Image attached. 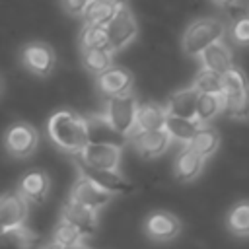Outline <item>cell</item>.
I'll return each instance as SVG.
<instances>
[{
    "label": "cell",
    "mask_w": 249,
    "mask_h": 249,
    "mask_svg": "<svg viewBox=\"0 0 249 249\" xmlns=\"http://www.w3.org/2000/svg\"><path fill=\"white\" fill-rule=\"evenodd\" d=\"M49 136L51 140L70 152V154H80L88 142H89V130H88V121L84 117H80L78 113L74 111H68V109H62V111H56L51 119H49Z\"/></svg>",
    "instance_id": "cell-1"
},
{
    "label": "cell",
    "mask_w": 249,
    "mask_h": 249,
    "mask_svg": "<svg viewBox=\"0 0 249 249\" xmlns=\"http://www.w3.org/2000/svg\"><path fill=\"white\" fill-rule=\"evenodd\" d=\"M222 84L224 113L237 121L249 119V78L245 72L233 64L226 74H222Z\"/></svg>",
    "instance_id": "cell-2"
},
{
    "label": "cell",
    "mask_w": 249,
    "mask_h": 249,
    "mask_svg": "<svg viewBox=\"0 0 249 249\" xmlns=\"http://www.w3.org/2000/svg\"><path fill=\"white\" fill-rule=\"evenodd\" d=\"M226 35V25L218 18H198L193 19L183 33V53L191 58H198L210 45L220 43Z\"/></svg>",
    "instance_id": "cell-3"
},
{
    "label": "cell",
    "mask_w": 249,
    "mask_h": 249,
    "mask_svg": "<svg viewBox=\"0 0 249 249\" xmlns=\"http://www.w3.org/2000/svg\"><path fill=\"white\" fill-rule=\"evenodd\" d=\"M136 109H138V99L134 93L111 97L105 103V113L101 115V121L111 128V132L128 138L134 130Z\"/></svg>",
    "instance_id": "cell-4"
},
{
    "label": "cell",
    "mask_w": 249,
    "mask_h": 249,
    "mask_svg": "<svg viewBox=\"0 0 249 249\" xmlns=\"http://www.w3.org/2000/svg\"><path fill=\"white\" fill-rule=\"evenodd\" d=\"M105 29H107V45L113 53L123 51L138 37V23L128 6H121Z\"/></svg>",
    "instance_id": "cell-5"
},
{
    "label": "cell",
    "mask_w": 249,
    "mask_h": 249,
    "mask_svg": "<svg viewBox=\"0 0 249 249\" xmlns=\"http://www.w3.org/2000/svg\"><path fill=\"white\" fill-rule=\"evenodd\" d=\"M76 158V165H78V171H80V177L91 181L95 187H99L101 191L109 193L111 196L113 195H128L134 191V185L124 179L119 171H105V169H95V167H89L86 165L78 156Z\"/></svg>",
    "instance_id": "cell-6"
},
{
    "label": "cell",
    "mask_w": 249,
    "mask_h": 249,
    "mask_svg": "<svg viewBox=\"0 0 249 249\" xmlns=\"http://www.w3.org/2000/svg\"><path fill=\"white\" fill-rule=\"evenodd\" d=\"M121 144L115 142H88V146L76 156L89 167L117 171L121 163Z\"/></svg>",
    "instance_id": "cell-7"
},
{
    "label": "cell",
    "mask_w": 249,
    "mask_h": 249,
    "mask_svg": "<svg viewBox=\"0 0 249 249\" xmlns=\"http://www.w3.org/2000/svg\"><path fill=\"white\" fill-rule=\"evenodd\" d=\"M132 86H134V74L124 66L113 64L109 70L97 76V88L107 99L132 93Z\"/></svg>",
    "instance_id": "cell-8"
},
{
    "label": "cell",
    "mask_w": 249,
    "mask_h": 249,
    "mask_svg": "<svg viewBox=\"0 0 249 249\" xmlns=\"http://www.w3.org/2000/svg\"><path fill=\"white\" fill-rule=\"evenodd\" d=\"M27 218V202L18 191L0 195V231L21 228Z\"/></svg>",
    "instance_id": "cell-9"
},
{
    "label": "cell",
    "mask_w": 249,
    "mask_h": 249,
    "mask_svg": "<svg viewBox=\"0 0 249 249\" xmlns=\"http://www.w3.org/2000/svg\"><path fill=\"white\" fill-rule=\"evenodd\" d=\"M37 130L27 123H16L6 132V148L16 158H25L37 148Z\"/></svg>",
    "instance_id": "cell-10"
},
{
    "label": "cell",
    "mask_w": 249,
    "mask_h": 249,
    "mask_svg": "<svg viewBox=\"0 0 249 249\" xmlns=\"http://www.w3.org/2000/svg\"><path fill=\"white\" fill-rule=\"evenodd\" d=\"M144 230H146L148 237L154 239V241H171V239H175L179 235L181 222H179V218L175 214L158 210V212H152L146 218Z\"/></svg>",
    "instance_id": "cell-11"
},
{
    "label": "cell",
    "mask_w": 249,
    "mask_h": 249,
    "mask_svg": "<svg viewBox=\"0 0 249 249\" xmlns=\"http://www.w3.org/2000/svg\"><path fill=\"white\" fill-rule=\"evenodd\" d=\"M68 200H72V202H76L80 206H86V208L97 212V210H101L103 206L109 204L111 195L105 193V191H101L99 187H95L91 181L80 177L72 185V191H70V198Z\"/></svg>",
    "instance_id": "cell-12"
},
{
    "label": "cell",
    "mask_w": 249,
    "mask_h": 249,
    "mask_svg": "<svg viewBox=\"0 0 249 249\" xmlns=\"http://www.w3.org/2000/svg\"><path fill=\"white\" fill-rule=\"evenodd\" d=\"M167 113L165 107L156 103V101H142L138 103L136 109V121H134V130L130 136L140 134V132H152V130H163ZM128 136V138H130Z\"/></svg>",
    "instance_id": "cell-13"
},
{
    "label": "cell",
    "mask_w": 249,
    "mask_h": 249,
    "mask_svg": "<svg viewBox=\"0 0 249 249\" xmlns=\"http://www.w3.org/2000/svg\"><path fill=\"white\" fill-rule=\"evenodd\" d=\"M56 56L47 43H29L23 49V64L37 76H49L54 68Z\"/></svg>",
    "instance_id": "cell-14"
},
{
    "label": "cell",
    "mask_w": 249,
    "mask_h": 249,
    "mask_svg": "<svg viewBox=\"0 0 249 249\" xmlns=\"http://www.w3.org/2000/svg\"><path fill=\"white\" fill-rule=\"evenodd\" d=\"M62 222L76 228L82 237H91L97 231V216L93 210L80 206L72 200H66L62 206Z\"/></svg>",
    "instance_id": "cell-15"
},
{
    "label": "cell",
    "mask_w": 249,
    "mask_h": 249,
    "mask_svg": "<svg viewBox=\"0 0 249 249\" xmlns=\"http://www.w3.org/2000/svg\"><path fill=\"white\" fill-rule=\"evenodd\" d=\"M134 146V150L146 158V160H152V158H158L161 156L169 144H171V138L167 136L165 130H152V132H140V134H134L128 138Z\"/></svg>",
    "instance_id": "cell-16"
},
{
    "label": "cell",
    "mask_w": 249,
    "mask_h": 249,
    "mask_svg": "<svg viewBox=\"0 0 249 249\" xmlns=\"http://www.w3.org/2000/svg\"><path fill=\"white\" fill-rule=\"evenodd\" d=\"M196 99H198V91L193 86L181 88L175 93H171V97L167 99L165 113L169 117H179V119H189L195 121V109H196Z\"/></svg>",
    "instance_id": "cell-17"
},
{
    "label": "cell",
    "mask_w": 249,
    "mask_h": 249,
    "mask_svg": "<svg viewBox=\"0 0 249 249\" xmlns=\"http://www.w3.org/2000/svg\"><path fill=\"white\" fill-rule=\"evenodd\" d=\"M18 193L23 196L25 202L41 204L47 198V193H49V177H47V173L39 171V169L27 171L19 181V191Z\"/></svg>",
    "instance_id": "cell-18"
},
{
    "label": "cell",
    "mask_w": 249,
    "mask_h": 249,
    "mask_svg": "<svg viewBox=\"0 0 249 249\" xmlns=\"http://www.w3.org/2000/svg\"><path fill=\"white\" fill-rule=\"evenodd\" d=\"M202 167H204V160L193 152L189 146H185L177 158H175V163H173V175L177 181L181 183H189L193 179H196L200 173H202Z\"/></svg>",
    "instance_id": "cell-19"
},
{
    "label": "cell",
    "mask_w": 249,
    "mask_h": 249,
    "mask_svg": "<svg viewBox=\"0 0 249 249\" xmlns=\"http://www.w3.org/2000/svg\"><path fill=\"white\" fill-rule=\"evenodd\" d=\"M198 60L202 62V68L212 70V72H216V74H226V72L235 64V62H233V54H231L230 47H228L224 41L210 45V47L198 56Z\"/></svg>",
    "instance_id": "cell-20"
},
{
    "label": "cell",
    "mask_w": 249,
    "mask_h": 249,
    "mask_svg": "<svg viewBox=\"0 0 249 249\" xmlns=\"http://www.w3.org/2000/svg\"><path fill=\"white\" fill-rule=\"evenodd\" d=\"M0 249H41V235L29 228H14L0 231Z\"/></svg>",
    "instance_id": "cell-21"
},
{
    "label": "cell",
    "mask_w": 249,
    "mask_h": 249,
    "mask_svg": "<svg viewBox=\"0 0 249 249\" xmlns=\"http://www.w3.org/2000/svg\"><path fill=\"white\" fill-rule=\"evenodd\" d=\"M187 146H189L193 152H196L202 160H206V158H210V156L216 154V150H218V146H220V134H218V130H216L214 126H210V124L200 126V128L195 132V136L191 138V142H189Z\"/></svg>",
    "instance_id": "cell-22"
},
{
    "label": "cell",
    "mask_w": 249,
    "mask_h": 249,
    "mask_svg": "<svg viewBox=\"0 0 249 249\" xmlns=\"http://www.w3.org/2000/svg\"><path fill=\"white\" fill-rule=\"evenodd\" d=\"M220 113H224V99H222V95L198 93L196 109H195V121H196L200 126L210 124Z\"/></svg>",
    "instance_id": "cell-23"
},
{
    "label": "cell",
    "mask_w": 249,
    "mask_h": 249,
    "mask_svg": "<svg viewBox=\"0 0 249 249\" xmlns=\"http://www.w3.org/2000/svg\"><path fill=\"white\" fill-rule=\"evenodd\" d=\"M113 54L115 53L111 49H84L82 64L89 74L99 76L113 66Z\"/></svg>",
    "instance_id": "cell-24"
},
{
    "label": "cell",
    "mask_w": 249,
    "mask_h": 249,
    "mask_svg": "<svg viewBox=\"0 0 249 249\" xmlns=\"http://www.w3.org/2000/svg\"><path fill=\"white\" fill-rule=\"evenodd\" d=\"M200 128V124L196 121H189V119H179V117H169L165 119L163 130L167 132V136L171 140H181L185 144L191 142V138L195 136V132Z\"/></svg>",
    "instance_id": "cell-25"
},
{
    "label": "cell",
    "mask_w": 249,
    "mask_h": 249,
    "mask_svg": "<svg viewBox=\"0 0 249 249\" xmlns=\"http://www.w3.org/2000/svg\"><path fill=\"white\" fill-rule=\"evenodd\" d=\"M121 6H113V4H105V2H95L91 0L89 6L86 8V12L82 14L88 25H99V27H107V23L113 19V16L117 14Z\"/></svg>",
    "instance_id": "cell-26"
},
{
    "label": "cell",
    "mask_w": 249,
    "mask_h": 249,
    "mask_svg": "<svg viewBox=\"0 0 249 249\" xmlns=\"http://www.w3.org/2000/svg\"><path fill=\"white\" fill-rule=\"evenodd\" d=\"M198 93H206V95H222L224 84H222V74H216L212 70L200 68L195 74V80L191 84Z\"/></svg>",
    "instance_id": "cell-27"
},
{
    "label": "cell",
    "mask_w": 249,
    "mask_h": 249,
    "mask_svg": "<svg viewBox=\"0 0 249 249\" xmlns=\"http://www.w3.org/2000/svg\"><path fill=\"white\" fill-rule=\"evenodd\" d=\"M228 228L235 235H249V200L233 204L228 214Z\"/></svg>",
    "instance_id": "cell-28"
},
{
    "label": "cell",
    "mask_w": 249,
    "mask_h": 249,
    "mask_svg": "<svg viewBox=\"0 0 249 249\" xmlns=\"http://www.w3.org/2000/svg\"><path fill=\"white\" fill-rule=\"evenodd\" d=\"M80 47L84 49H109L107 45V29L99 25H84L80 33Z\"/></svg>",
    "instance_id": "cell-29"
},
{
    "label": "cell",
    "mask_w": 249,
    "mask_h": 249,
    "mask_svg": "<svg viewBox=\"0 0 249 249\" xmlns=\"http://www.w3.org/2000/svg\"><path fill=\"white\" fill-rule=\"evenodd\" d=\"M82 239H84L82 233H80L76 228H72L70 224L62 222V220H60V224L56 226L54 235H53V243H56V245H60V247H64V249H70V247L80 245Z\"/></svg>",
    "instance_id": "cell-30"
},
{
    "label": "cell",
    "mask_w": 249,
    "mask_h": 249,
    "mask_svg": "<svg viewBox=\"0 0 249 249\" xmlns=\"http://www.w3.org/2000/svg\"><path fill=\"white\" fill-rule=\"evenodd\" d=\"M230 39L237 47H249V12L239 14V16H235L231 19Z\"/></svg>",
    "instance_id": "cell-31"
},
{
    "label": "cell",
    "mask_w": 249,
    "mask_h": 249,
    "mask_svg": "<svg viewBox=\"0 0 249 249\" xmlns=\"http://www.w3.org/2000/svg\"><path fill=\"white\" fill-rule=\"evenodd\" d=\"M218 8H222V10H226L230 16H231V19L235 18V16H239V14H245V12H249V6L243 2V0H212Z\"/></svg>",
    "instance_id": "cell-32"
},
{
    "label": "cell",
    "mask_w": 249,
    "mask_h": 249,
    "mask_svg": "<svg viewBox=\"0 0 249 249\" xmlns=\"http://www.w3.org/2000/svg\"><path fill=\"white\" fill-rule=\"evenodd\" d=\"M91 0H62V8L70 16H82Z\"/></svg>",
    "instance_id": "cell-33"
},
{
    "label": "cell",
    "mask_w": 249,
    "mask_h": 249,
    "mask_svg": "<svg viewBox=\"0 0 249 249\" xmlns=\"http://www.w3.org/2000/svg\"><path fill=\"white\" fill-rule=\"evenodd\" d=\"M95 2H105V4H113V6H126V0H95Z\"/></svg>",
    "instance_id": "cell-34"
},
{
    "label": "cell",
    "mask_w": 249,
    "mask_h": 249,
    "mask_svg": "<svg viewBox=\"0 0 249 249\" xmlns=\"http://www.w3.org/2000/svg\"><path fill=\"white\" fill-rule=\"evenodd\" d=\"M43 249H64V247H60V245H56V243H53V241H51V243H49V245H45Z\"/></svg>",
    "instance_id": "cell-35"
},
{
    "label": "cell",
    "mask_w": 249,
    "mask_h": 249,
    "mask_svg": "<svg viewBox=\"0 0 249 249\" xmlns=\"http://www.w3.org/2000/svg\"><path fill=\"white\" fill-rule=\"evenodd\" d=\"M70 249H88L84 243H80V245H76V247H70Z\"/></svg>",
    "instance_id": "cell-36"
},
{
    "label": "cell",
    "mask_w": 249,
    "mask_h": 249,
    "mask_svg": "<svg viewBox=\"0 0 249 249\" xmlns=\"http://www.w3.org/2000/svg\"><path fill=\"white\" fill-rule=\"evenodd\" d=\"M0 93H2V78H0Z\"/></svg>",
    "instance_id": "cell-37"
}]
</instances>
